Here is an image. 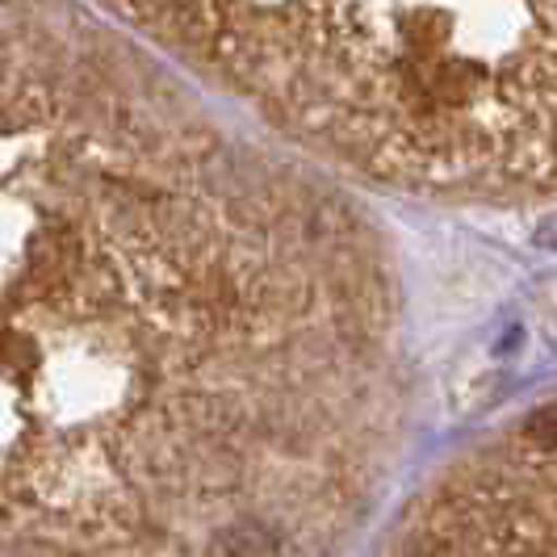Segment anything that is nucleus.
Wrapping results in <instances>:
<instances>
[{
  "label": "nucleus",
  "instance_id": "obj_1",
  "mask_svg": "<svg viewBox=\"0 0 557 557\" xmlns=\"http://www.w3.org/2000/svg\"><path fill=\"white\" fill-rule=\"evenodd\" d=\"M411 428L391 244L63 0H0V557H339Z\"/></svg>",
  "mask_w": 557,
  "mask_h": 557
},
{
  "label": "nucleus",
  "instance_id": "obj_2",
  "mask_svg": "<svg viewBox=\"0 0 557 557\" xmlns=\"http://www.w3.org/2000/svg\"><path fill=\"white\" fill-rule=\"evenodd\" d=\"M285 139L416 197L554 194L557 0H92Z\"/></svg>",
  "mask_w": 557,
  "mask_h": 557
},
{
  "label": "nucleus",
  "instance_id": "obj_3",
  "mask_svg": "<svg viewBox=\"0 0 557 557\" xmlns=\"http://www.w3.org/2000/svg\"><path fill=\"white\" fill-rule=\"evenodd\" d=\"M554 407L448 461L398 516L377 557H554Z\"/></svg>",
  "mask_w": 557,
  "mask_h": 557
}]
</instances>
